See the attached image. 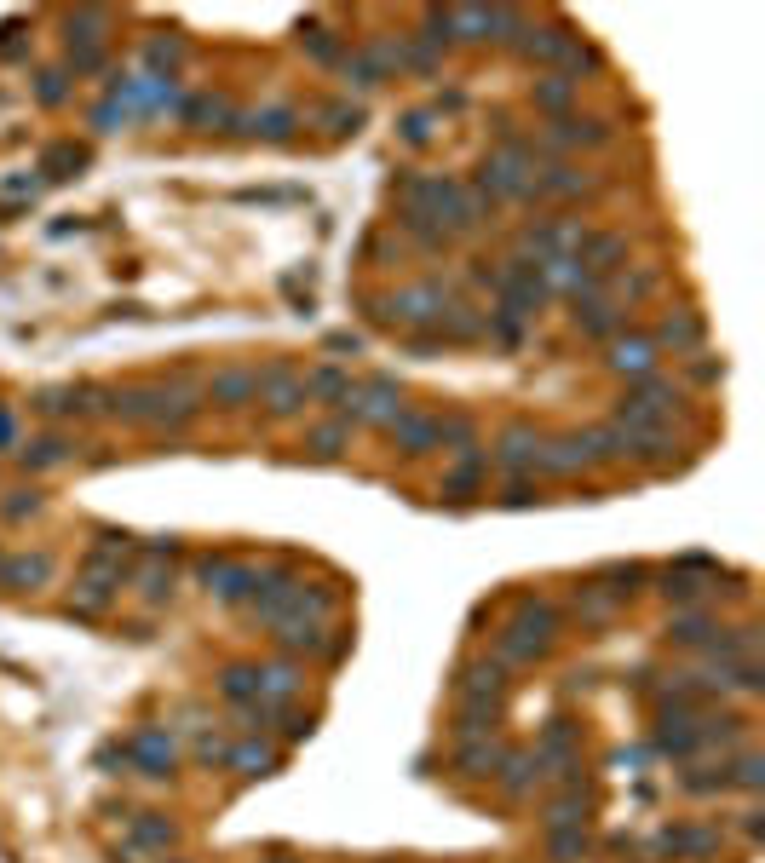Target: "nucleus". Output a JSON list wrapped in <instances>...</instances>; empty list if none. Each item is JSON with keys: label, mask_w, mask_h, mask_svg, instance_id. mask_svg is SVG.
<instances>
[{"label": "nucleus", "mask_w": 765, "mask_h": 863, "mask_svg": "<svg viewBox=\"0 0 765 863\" xmlns=\"http://www.w3.org/2000/svg\"><path fill=\"white\" fill-rule=\"evenodd\" d=\"M530 98H535V110H547V116H570V104H576V81H570V75H541Z\"/></svg>", "instance_id": "5701e85b"}, {"label": "nucleus", "mask_w": 765, "mask_h": 863, "mask_svg": "<svg viewBox=\"0 0 765 863\" xmlns=\"http://www.w3.org/2000/svg\"><path fill=\"white\" fill-rule=\"evenodd\" d=\"M656 748H662V754H696V748H702V725L685 720V714H679V720H662Z\"/></svg>", "instance_id": "bb28decb"}, {"label": "nucleus", "mask_w": 765, "mask_h": 863, "mask_svg": "<svg viewBox=\"0 0 765 863\" xmlns=\"http://www.w3.org/2000/svg\"><path fill=\"white\" fill-rule=\"evenodd\" d=\"M599 461V438L593 432H570V438H553V444H541V461L535 467L541 472H581Z\"/></svg>", "instance_id": "9b49d317"}, {"label": "nucleus", "mask_w": 765, "mask_h": 863, "mask_svg": "<svg viewBox=\"0 0 765 863\" xmlns=\"http://www.w3.org/2000/svg\"><path fill=\"white\" fill-rule=\"evenodd\" d=\"M610 369L645 380V374H656V346L639 340V334H616V340H610Z\"/></svg>", "instance_id": "6ab92c4d"}, {"label": "nucleus", "mask_w": 765, "mask_h": 863, "mask_svg": "<svg viewBox=\"0 0 765 863\" xmlns=\"http://www.w3.org/2000/svg\"><path fill=\"white\" fill-rule=\"evenodd\" d=\"M346 415L351 420H374V426H392L397 415H403V392H397V380H369V386H357L346 403Z\"/></svg>", "instance_id": "9d476101"}, {"label": "nucleus", "mask_w": 765, "mask_h": 863, "mask_svg": "<svg viewBox=\"0 0 765 863\" xmlns=\"http://www.w3.org/2000/svg\"><path fill=\"white\" fill-rule=\"evenodd\" d=\"M576 328L587 334V340H616V334L627 328V311L610 305L604 294H587V300H576Z\"/></svg>", "instance_id": "4468645a"}, {"label": "nucleus", "mask_w": 765, "mask_h": 863, "mask_svg": "<svg viewBox=\"0 0 765 863\" xmlns=\"http://www.w3.org/2000/svg\"><path fill=\"white\" fill-rule=\"evenodd\" d=\"M737 783H742V789H760V783H765V760H760V754H742V760H737Z\"/></svg>", "instance_id": "603ef678"}, {"label": "nucleus", "mask_w": 765, "mask_h": 863, "mask_svg": "<svg viewBox=\"0 0 765 863\" xmlns=\"http://www.w3.org/2000/svg\"><path fill=\"white\" fill-rule=\"evenodd\" d=\"M581 852H587V835H581V829H553V858L558 863L581 858Z\"/></svg>", "instance_id": "de8ad7c7"}, {"label": "nucleus", "mask_w": 765, "mask_h": 863, "mask_svg": "<svg viewBox=\"0 0 765 863\" xmlns=\"http://www.w3.org/2000/svg\"><path fill=\"white\" fill-rule=\"evenodd\" d=\"M64 29H70V52H98V47H104V35H98V29H110V12H70Z\"/></svg>", "instance_id": "a878e982"}, {"label": "nucleus", "mask_w": 765, "mask_h": 863, "mask_svg": "<svg viewBox=\"0 0 765 863\" xmlns=\"http://www.w3.org/2000/svg\"><path fill=\"white\" fill-rule=\"evenodd\" d=\"M277 863H282V858H277Z\"/></svg>", "instance_id": "6e6d98bb"}, {"label": "nucleus", "mask_w": 765, "mask_h": 863, "mask_svg": "<svg viewBox=\"0 0 765 863\" xmlns=\"http://www.w3.org/2000/svg\"><path fill=\"white\" fill-rule=\"evenodd\" d=\"M535 144L541 150H599V144H610V127L599 116H553L535 133Z\"/></svg>", "instance_id": "0eeeda50"}, {"label": "nucleus", "mask_w": 765, "mask_h": 863, "mask_svg": "<svg viewBox=\"0 0 765 863\" xmlns=\"http://www.w3.org/2000/svg\"><path fill=\"white\" fill-rule=\"evenodd\" d=\"M334 70L346 75V87H380V81H386V70H380V64H374V52H369V47H357V52H346V58H340V64H334Z\"/></svg>", "instance_id": "2f4dec72"}, {"label": "nucleus", "mask_w": 765, "mask_h": 863, "mask_svg": "<svg viewBox=\"0 0 765 863\" xmlns=\"http://www.w3.org/2000/svg\"><path fill=\"white\" fill-rule=\"evenodd\" d=\"M478 484H484V455H478V449H466L461 461H455V472L443 478V495H455V501H466V495L478 490Z\"/></svg>", "instance_id": "c756f323"}, {"label": "nucleus", "mask_w": 765, "mask_h": 863, "mask_svg": "<svg viewBox=\"0 0 765 863\" xmlns=\"http://www.w3.org/2000/svg\"><path fill=\"white\" fill-rule=\"evenodd\" d=\"M501 662H489V668H466L461 679H455V697H461V708H495V697H501Z\"/></svg>", "instance_id": "a211bd4d"}, {"label": "nucleus", "mask_w": 765, "mask_h": 863, "mask_svg": "<svg viewBox=\"0 0 765 863\" xmlns=\"http://www.w3.org/2000/svg\"><path fill=\"white\" fill-rule=\"evenodd\" d=\"M662 593H668V599H679V605H696V599H702L708 587H702V582L691 576V570L679 564V570H668V576H662Z\"/></svg>", "instance_id": "c03bdc74"}, {"label": "nucleus", "mask_w": 765, "mask_h": 863, "mask_svg": "<svg viewBox=\"0 0 765 863\" xmlns=\"http://www.w3.org/2000/svg\"><path fill=\"white\" fill-rule=\"evenodd\" d=\"M535 777H541L535 754H501V789H507V794H524Z\"/></svg>", "instance_id": "f704fd0d"}, {"label": "nucleus", "mask_w": 765, "mask_h": 863, "mask_svg": "<svg viewBox=\"0 0 765 863\" xmlns=\"http://www.w3.org/2000/svg\"><path fill=\"white\" fill-rule=\"evenodd\" d=\"M581 236H587V225H581V219H535V225H524L518 248H524V254H535V265H547V259H558V254H576Z\"/></svg>", "instance_id": "423d86ee"}, {"label": "nucleus", "mask_w": 765, "mask_h": 863, "mask_svg": "<svg viewBox=\"0 0 765 863\" xmlns=\"http://www.w3.org/2000/svg\"><path fill=\"white\" fill-rule=\"evenodd\" d=\"M52 576V564L35 553V559H0V587H41Z\"/></svg>", "instance_id": "473e14b6"}, {"label": "nucleus", "mask_w": 765, "mask_h": 863, "mask_svg": "<svg viewBox=\"0 0 765 863\" xmlns=\"http://www.w3.org/2000/svg\"><path fill=\"white\" fill-rule=\"evenodd\" d=\"M403 139H409V144L432 139V110H409V116H403Z\"/></svg>", "instance_id": "3c124183"}, {"label": "nucleus", "mask_w": 765, "mask_h": 863, "mask_svg": "<svg viewBox=\"0 0 765 863\" xmlns=\"http://www.w3.org/2000/svg\"><path fill=\"white\" fill-rule=\"evenodd\" d=\"M346 444H351V426H346V420H328V426H317V432L305 438V449H311L317 461H334Z\"/></svg>", "instance_id": "c9c22d12"}, {"label": "nucleus", "mask_w": 765, "mask_h": 863, "mask_svg": "<svg viewBox=\"0 0 765 863\" xmlns=\"http://www.w3.org/2000/svg\"><path fill=\"white\" fill-rule=\"evenodd\" d=\"M254 392H259V369H225V374H213V386H208V397L225 403V409H242Z\"/></svg>", "instance_id": "4be33fe9"}, {"label": "nucleus", "mask_w": 765, "mask_h": 863, "mask_svg": "<svg viewBox=\"0 0 765 863\" xmlns=\"http://www.w3.org/2000/svg\"><path fill=\"white\" fill-rule=\"evenodd\" d=\"M231 766L242 771V777H265V771L277 766V754H271L265 743H236L231 748Z\"/></svg>", "instance_id": "ea45409f"}, {"label": "nucleus", "mask_w": 765, "mask_h": 863, "mask_svg": "<svg viewBox=\"0 0 765 863\" xmlns=\"http://www.w3.org/2000/svg\"><path fill=\"white\" fill-rule=\"evenodd\" d=\"M455 766H461L466 777H495V766H501V748L489 743V737H472V743H461Z\"/></svg>", "instance_id": "cd10ccee"}, {"label": "nucleus", "mask_w": 765, "mask_h": 863, "mask_svg": "<svg viewBox=\"0 0 765 863\" xmlns=\"http://www.w3.org/2000/svg\"><path fill=\"white\" fill-rule=\"evenodd\" d=\"M185 121L190 127H202V133H213V127H231V104L225 98H213V93H202V98H190L185 104Z\"/></svg>", "instance_id": "7c9ffc66"}, {"label": "nucleus", "mask_w": 765, "mask_h": 863, "mask_svg": "<svg viewBox=\"0 0 765 863\" xmlns=\"http://www.w3.org/2000/svg\"><path fill=\"white\" fill-rule=\"evenodd\" d=\"M576 265L587 271L593 282H604V277H616L627 265V236L622 231H587L576 242Z\"/></svg>", "instance_id": "6e6552de"}, {"label": "nucleus", "mask_w": 765, "mask_h": 863, "mask_svg": "<svg viewBox=\"0 0 765 863\" xmlns=\"http://www.w3.org/2000/svg\"><path fill=\"white\" fill-rule=\"evenodd\" d=\"M443 317V288L438 282H420V288H403V294H386L374 300V323L380 328H426Z\"/></svg>", "instance_id": "20e7f679"}, {"label": "nucleus", "mask_w": 765, "mask_h": 863, "mask_svg": "<svg viewBox=\"0 0 765 863\" xmlns=\"http://www.w3.org/2000/svg\"><path fill=\"white\" fill-rule=\"evenodd\" d=\"M300 41L311 47V58H323V64H340V58H346V47H340V35H328L323 24H300Z\"/></svg>", "instance_id": "79ce46f5"}, {"label": "nucleus", "mask_w": 765, "mask_h": 863, "mask_svg": "<svg viewBox=\"0 0 765 863\" xmlns=\"http://www.w3.org/2000/svg\"><path fill=\"white\" fill-rule=\"evenodd\" d=\"M512 47L518 52H530L535 64H553V75H570L576 81L581 70H599L604 58H599V47H587L576 29H530V24H518L512 29Z\"/></svg>", "instance_id": "f257e3e1"}, {"label": "nucleus", "mask_w": 765, "mask_h": 863, "mask_svg": "<svg viewBox=\"0 0 765 863\" xmlns=\"http://www.w3.org/2000/svg\"><path fill=\"white\" fill-rule=\"evenodd\" d=\"M616 605H622V599H616L610 587H599V582L576 587V610H581V616H587V622H604V616H610V610H616Z\"/></svg>", "instance_id": "4c0bfd02"}, {"label": "nucleus", "mask_w": 765, "mask_h": 863, "mask_svg": "<svg viewBox=\"0 0 765 863\" xmlns=\"http://www.w3.org/2000/svg\"><path fill=\"white\" fill-rule=\"evenodd\" d=\"M35 98H41V104H64V75L47 70L41 81H35Z\"/></svg>", "instance_id": "864d4df0"}, {"label": "nucleus", "mask_w": 765, "mask_h": 863, "mask_svg": "<svg viewBox=\"0 0 765 863\" xmlns=\"http://www.w3.org/2000/svg\"><path fill=\"white\" fill-rule=\"evenodd\" d=\"M323 622H311V616H282V622H277V645H282V651H328V656H334V651H340V645H334V639H323Z\"/></svg>", "instance_id": "aec40b11"}, {"label": "nucleus", "mask_w": 765, "mask_h": 863, "mask_svg": "<svg viewBox=\"0 0 765 863\" xmlns=\"http://www.w3.org/2000/svg\"><path fill=\"white\" fill-rule=\"evenodd\" d=\"M70 455H75L70 438H64V432H47V438L24 444V467H29V472H47V467H64Z\"/></svg>", "instance_id": "393cba45"}, {"label": "nucleus", "mask_w": 765, "mask_h": 863, "mask_svg": "<svg viewBox=\"0 0 765 863\" xmlns=\"http://www.w3.org/2000/svg\"><path fill=\"white\" fill-rule=\"evenodd\" d=\"M535 461H541V438H535L530 426H512V432H501V444H495V467L507 472V478L535 472Z\"/></svg>", "instance_id": "2eb2a0df"}, {"label": "nucleus", "mask_w": 765, "mask_h": 863, "mask_svg": "<svg viewBox=\"0 0 765 863\" xmlns=\"http://www.w3.org/2000/svg\"><path fill=\"white\" fill-rule=\"evenodd\" d=\"M673 403H679V392H673L668 380L645 374V380H633V386H627L616 420H622V426H668V420H673Z\"/></svg>", "instance_id": "39448f33"}, {"label": "nucleus", "mask_w": 765, "mask_h": 863, "mask_svg": "<svg viewBox=\"0 0 765 863\" xmlns=\"http://www.w3.org/2000/svg\"><path fill=\"white\" fill-rule=\"evenodd\" d=\"M317 116H323V121H328V133H340V139L363 127V110H357V104H323Z\"/></svg>", "instance_id": "a18cd8bd"}, {"label": "nucleus", "mask_w": 765, "mask_h": 863, "mask_svg": "<svg viewBox=\"0 0 765 863\" xmlns=\"http://www.w3.org/2000/svg\"><path fill=\"white\" fill-rule=\"evenodd\" d=\"M139 587H144V599H150V605H162L167 593H173V576H167L162 564H150V570L139 576Z\"/></svg>", "instance_id": "8fccbe9b"}, {"label": "nucleus", "mask_w": 765, "mask_h": 863, "mask_svg": "<svg viewBox=\"0 0 765 863\" xmlns=\"http://www.w3.org/2000/svg\"><path fill=\"white\" fill-rule=\"evenodd\" d=\"M144 58H150L156 70H179V64H185V47H179V41H150Z\"/></svg>", "instance_id": "09e8293b"}, {"label": "nucleus", "mask_w": 765, "mask_h": 863, "mask_svg": "<svg viewBox=\"0 0 765 863\" xmlns=\"http://www.w3.org/2000/svg\"><path fill=\"white\" fill-rule=\"evenodd\" d=\"M553 628H558V616L547 605H518L512 628L495 639V662H535L553 645Z\"/></svg>", "instance_id": "7ed1b4c3"}, {"label": "nucleus", "mask_w": 765, "mask_h": 863, "mask_svg": "<svg viewBox=\"0 0 765 863\" xmlns=\"http://www.w3.org/2000/svg\"><path fill=\"white\" fill-rule=\"evenodd\" d=\"M397 58H403V70L432 75L443 64V47H438V41H426V35H409V41H397Z\"/></svg>", "instance_id": "72a5a7b5"}, {"label": "nucleus", "mask_w": 765, "mask_h": 863, "mask_svg": "<svg viewBox=\"0 0 765 863\" xmlns=\"http://www.w3.org/2000/svg\"><path fill=\"white\" fill-rule=\"evenodd\" d=\"M397 438V449H409V455H426V449H443L438 438V415H415V409H403V415L386 426Z\"/></svg>", "instance_id": "f3484780"}, {"label": "nucleus", "mask_w": 765, "mask_h": 863, "mask_svg": "<svg viewBox=\"0 0 765 863\" xmlns=\"http://www.w3.org/2000/svg\"><path fill=\"white\" fill-rule=\"evenodd\" d=\"M35 409L58 420V415H87L93 403H87V386H52V392L35 397Z\"/></svg>", "instance_id": "c85d7f7f"}, {"label": "nucleus", "mask_w": 765, "mask_h": 863, "mask_svg": "<svg viewBox=\"0 0 765 863\" xmlns=\"http://www.w3.org/2000/svg\"><path fill=\"white\" fill-rule=\"evenodd\" d=\"M581 190H593V179L570 162H553V167H535V185H530V202H570Z\"/></svg>", "instance_id": "f8f14e48"}, {"label": "nucleus", "mask_w": 765, "mask_h": 863, "mask_svg": "<svg viewBox=\"0 0 765 863\" xmlns=\"http://www.w3.org/2000/svg\"><path fill=\"white\" fill-rule=\"evenodd\" d=\"M219 691L231 702H259V668H225V674H219Z\"/></svg>", "instance_id": "a19ab883"}, {"label": "nucleus", "mask_w": 765, "mask_h": 863, "mask_svg": "<svg viewBox=\"0 0 765 863\" xmlns=\"http://www.w3.org/2000/svg\"><path fill=\"white\" fill-rule=\"evenodd\" d=\"M236 127H242L248 139L288 144V139H294V127H300V116H294V110H254V116H236Z\"/></svg>", "instance_id": "412c9836"}, {"label": "nucleus", "mask_w": 765, "mask_h": 863, "mask_svg": "<svg viewBox=\"0 0 765 863\" xmlns=\"http://www.w3.org/2000/svg\"><path fill=\"white\" fill-rule=\"evenodd\" d=\"M656 846H662V852H714L719 835H714V829H668Z\"/></svg>", "instance_id": "58836bf2"}, {"label": "nucleus", "mask_w": 765, "mask_h": 863, "mask_svg": "<svg viewBox=\"0 0 765 863\" xmlns=\"http://www.w3.org/2000/svg\"><path fill=\"white\" fill-rule=\"evenodd\" d=\"M35 513H41V495L35 490H12L0 501V518H12V524H18V518H35Z\"/></svg>", "instance_id": "49530a36"}, {"label": "nucleus", "mask_w": 765, "mask_h": 863, "mask_svg": "<svg viewBox=\"0 0 765 863\" xmlns=\"http://www.w3.org/2000/svg\"><path fill=\"white\" fill-rule=\"evenodd\" d=\"M127 760H133L144 777H167V771H173V737L156 731V725H150V731H133V737H127Z\"/></svg>", "instance_id": "ddd939ff"}, {"label": "nucleus", "mask_w": 765, "mask_h": 863, "mask_svg": "<svg viewBox=\"0 0 765 863\" xmlns=\"http://www.w3.org/2000/svg\"><path fill=\"white\" fill-rule=\"evenodd\" d=\"M179 840V829L167 823V817H156V812H144L139 823H133V846H156V852H167Z\"/></svg>", "instance_id": "e433bc0d"}, {"label": "nucleus", "mask_w": 765, "mask_h": 863, "mask_svg": "<svg viewBox=\"0 0 765 863\" xmlns=\"http://www.w3.org/2000/svg\"><path fill=\"white\" fill-rule=\"evenodd\" d=\"M328 351H334V357H346V351L357 357V351H363V340H357V334H328Z\"/></svg>", "instance_id": "5fc2aeb1"}, {"label": "nucleus", "mask_w": 765, "mask_h": 863, "mask_svg": "<svg viewBox=\"0 0 765 863\" xmlns=\"http://www.w3.org/2000/svg\"><path fill=\"white\" fill-rule=\"evenodd\" d=\"M305 392H311V397H323V403H334V409H346L357 386H351V374H346V369H334V363H328V369L305 374Z\"/></svg>", "instance_id": "b1692460"}, {"label": "nucleus", "mask_w": 765, "mask_h": 863, "mask_svg": "<svg viewBox=\"0 0 765 863\" xmlns=\"http://www.w3.org/2000/svg\"><path fill=\"white\" fill-rule=\"evenodd\" d=\"M259 403L271 409V415H294L300 403H311V392H305V374L288 369V363H271V369H259Z\"/></svg>", "instance_id": "1a4fd4ad"}, {"label": "nucleus", "mask_w": 765, "mask_h": 863, "mask_svg": "<svg viewBox=\"0 0 765 863\" xmlns=\"http://www.w3.org/2000/svg\"><path fill=\"white\" fill-rule=\"evenodd\" d=\"M75 167H87V150H75V144H58L41 156V173H52V179H70Z\"/></svg>", "instance_id": "37998d69"}, {"label": "nucleus", "mask_w": 765, "mask_h": 863, "mask_svg": "<svg viewBox=\"0 0 765 863\" xmlns=\"http://www.w3.org/2000/svg\"><path fill=\"white\" fill-rule=\"evenodd\" d=\"M530 185H535V144L530 139H501L484 156V167H478V190L489 202H507V196L530 202Z\"/></svg>", "instance_id": "f03ea898"}, {"label": "nucleus", "mask_w": 765, "mask_h": 863, "mask_svg": "<svg viewBox=\"0 0 765 863\" xmlns=\"http://www.w3.org/2000/svg\"><path fill=\"white\" fill-rule=\"evenodd\" d=\"M702 334H708V323H702V311H691V305H679V311H668V317H662V328H656V340H650V346L696 351V346H702Z\"/></svg>", "instance_id": "dca6fc26"}]
</instances>
